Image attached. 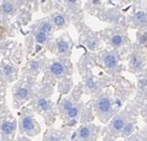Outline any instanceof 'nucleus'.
<instances>
[{
    "instance_id": "nucleus-24",
    "label": "nucleus",
    "mask_w": 147,
    "mask_h": 141,
    "mask_svg": "<svg viewBox=\"0 0 147 141\" xmlns=\"http://www.w3.org/2000/svg\"><path fill=\"white\" fill-rule=\"evenodd\" d=\"M139 88L141 90H145V88H146V79L144 78V80H141V81L139 82Z\"/></svg>"
},
{
    "instance_id": "nucleus-18",
    "label": "nucleus",
    "mask_w": 147,
    "mask_h": 141,
    "mask_svg": "<svg viewBox=\"0 0 147 141\" xmlns=\"http://www.w3.org/2000/svg\"><path fill=\"white\" fill-rule=\"evenodd\" d=\"M80 111V107L79 105H72L68 110H67V115L69 118H76L79 114Z\"/></svg>"
},
{
    "instance_id": "nucleus-11",
    "label": "nucleus",
    "mask_w": 147,
    "mask_h": 141,
    "mask_svg": "<svg viewBox=\"0 0 147 141\" xmlns=\"http://www.w3.org/2000/svg\"><path fill=\"white\" fill-rule=\"evenodd\" d=\"M142 58L138 55H133L130 59V70L133 72H138L142 70Z\"/></svg>"
},
{
    "instance_id": "nucleus-9",
    "label": "nucleus",
    "mask_w": 147,
    "mask_h": 141,
    "mask_svg": "<svg viewBox=\"0 0 147 141\" xmlns=\"http://www.w3.org/2000/svg\"><path fill=\"white\" fill-rule=\"evenodd\" d=\"M125 125V120L121 115H118L116 117H114L113 120L111 121L110 124V128L112 129V131L115 133H119L120 131H122V129L124 128Z\"/></svg>"
},
{
    "instance_id": "nucleus-1",
    "label": "nucleus",
    "mask_w": 147,
    "mask_h": 141,
    "mask_svg": "<svg viewBox=\"0 0 147 141\" xmlns=\"http://www.w3.org/2000/svg\"><path fill=\"white\" fill-rule=\"evenodd\" d=\"M96 110L102 121H107L112 115V105L107 95H102L96 101Z\"/></svg>"
},
{
    "instance_id": "nucleus-14",
    "label": "nucleus",
    "mask_w": 147,
    "mask_h": 141,
    "mask_svg": "<svg viewBox=\"0 0 147 141\" xmlns=\"http://www.w3.org/2000/svg\"><path fill=\"white\" fill-rule=\"evenodd\" d=\"M0 10H1V12L3 13V14L12 15L15 13V6H14V4H13V2L5 1V2H3V4L1 5Z\"/></svg>"
},
{
    "instance_id": "nucleus-6",
    "label": "nucleus",
    "mask_w": 147,
    "mask_h": 141,
    "mask_svg": "<svg viewBox=\"0 0 147 141\" xmlns=\"http://www.w3.org/2000/svg\"><path fill=\"white\" fill-rule=\"evenodd\" d=\"M30 95V88L27 86H19L15 88V98L17 101H26Z\"/></svg>"
},
{
    "instance_id": "nucleus-4",
    "label": "nucleus",
    "mask_w": 147,
    "mask_h": 141,
    "mask_svg": "<svg viewBox=\"0 0 147 141\" xmlns=\"http://www.w3.org/2000/svg\"><path fill=\"white\" fill-rule=\"evenodd\" d=\"M94 136V126L90 124L83 125L78 129V138L81 140L92 139Z\"/></svg>"
},
{
    "instance_id": "nucleus-23",
    "label": "nucleus",
    "mask_w": 147,
    "mask_h": 141,
    "mask_svg": "<svg viewBox=\"0 0 147 141\" xmlns=\"http://www.w3.org/2000/svg\"><path fill=\"white\" fill-rule=\"evenodd\" d=\"M73 105V103H72V101H68V99H66V101H64L62 103V105H61V108L64 111H67V110L69 109V108L71 107V106Z\"/></svg>"
},
{
    "instance_id": "nucleus-2",
    "label": "nucleus",
    "mask_w": 147,
    "mask_h": 141,
    "mask_svg": "<svg viewBox=\"0 0 147 141\" xmlns=\"http://www.w3.org/2000/svg\"><path fill=\"white\" fill-rule=\"evenodd\" d=\"M34 130H36L38 132V125H37V122L35 121V119L33 118V116L31 115H26L23 116L21 118L20 121V131L21 132H26V133L29 134H35L34 133Z\"/></svg>"
},
{
    "instance_id": "nucleus-17",
    "label": "nucleus",
    "mask_w": 147,
    "mask_h": 141,
    "mask_svg": "<svg viewBox=\"0 0 147 141\" xmlns=\"http://www.w3.org/2000/svg\"><path fill=\"white\" fill-rule=\"evenodd\" d=\"M41 68V62L40 61H37V60H34L32 62H30L29 64L27 65V69L30 73H35Z\"/></svg>"
},
{
    "instance_id": "nucleus-26",
    "label": "nucleus",
    "mask_w": 147,
    "mask_h": 141,
    "mask_svg": "<svg viewBox=\"0 0 147 141\" xmlns=\"http://www.w3.org/2000/svg\"><path fill=\"white\" fill-rule=\"evenodd\" d=\"M1 33H2V27L0 26V34H1Z\"/></svg>"
},
{
    "instance_id": "nucleus-7",
    "label": "nucleus",
    "mask_w": 147,
    "mask_h": 141,
    "mask_svg": "<svg viewBox=\"0 0 147 141\" xmlns=\"http://www.w3.org/2000/svg\"><path fill=\"white\" fill-rule=\"evenodd\" d=\"M131 21L136 26L141 28L146 27V13L144 11L136 12L132 17H131Z\"/></svg>"
},
{
    "instance_id": "nucleus-20",
    "label": "nucleus",
    "mask_w": 147,
    "mask_h": 141,
    "mask_svg": "<svg viewBox=\"0 0 147 141\" xmlns=\"http://www.w3.org/2000/svg\"><path fill=\"white\" fill-rule=\"evenodd\" d=\"M1 73H2V75L6 78L11 77V76L13 75V73H14V69H13V67L11 66V65H6V66L2 67Z\"/></svg>"
},
{
    "instance_id": "nucleus-8",
    "label": "nucleus",
    "mask_w": 147,
    "mask_h": 141,
    "mask_svg": "<svg viewBox=\"0 0 147 141\" xmlns=\"http://www.w3.org/2000/svg\"><path fill=\"white\" fill-rule=\"evenodd\" d=\"M15 129V123L14 121H9V120H3L0 125V130L1 133L4 136H10L14 132Z\"/></svg>"
},
{
    "instance_id": "nucleus-16",
    "label": "nucleus",
    "mask_w": 147,
    "mask_h": 141,
    "mask_svg": "<svg viewBox=\"0 0 147 141\" xmlns=\"http://www.w3.org/2000/svg\"><path fill=\"white\" fill-rule=\"evenodd\" d=\"M35 39H36V42L38 43V44L44 45V44H46V42L48 41V36H47V33L39 30L35 35Z\"/></svg>"
},
{
    "instance_id": "nucleus-13",
    "label": "nucleus",
    "mask_w": 147,
    "mask_h": 141,
    "mask_svg": "<svg viewBox=\"0 0 147 141\" xmlns=\"http://www.w3.org/2000/svg\"><path fill=\"white\" fill-rule=\"evenodd\" d=\"M36 107L41 111L48 112L52 109V105L50 101H47L45 98H38L36 101Z\"/></svg>"
},
{
    "instance_id": "nucleus-12",
    "label": "nucleus",
    "mask_w": 147,
    "mask_h": 141,
    "mask_svg": "<svg viewBox=\"0 0 147 141\" xmlns=\"http://www.w3.org/2000/svg\"><path fill=\"white\" fill-rule=\"evenodd\" d=\"M69 50H70V45L69 42H67L64 38H60L57 41V51L59 54L62 55H66L69 53Z\"/></svg>"
},
{
    "instance_id": "nucleus-15",
    "label": "nucleus",
    "mask_w": 147,
    "mask_h": 141,
    "mask_svg": "<svg viewBox=\"0 0 147 141\" xmlns=\"http://www.w3.org/2000/svg\"><path fill=\"white\" fill-rule=\"evenodd\" d=\"M52 20H53V23L59 28H63L67 25L66 18H65L62 14H59V13L54 14L53 16H52Z\"/></svg>"
},
{
    "instance_id": "nucleus-5",
    "label": "nucleus",
    "mask_w": 147,
    "mask_h": 141,
    "mask_svg": "<svg viewBox=\"0 0 147 141\" xmlns=\"http://www.w3.org/2000/svg\"><path fill=\"white\" fill-rule=\"evenodd\" d=\"M49 70L51 74L55 77H62L66 72V66L61 61H53L49 67Z\"/></svg>"
},
{
    "instance_id": "nucleus-10",
    "label": "nucleus",
    "mask_w": 147,
    "mask_h": 141,
    "mask_svg": "<svg viewBox=\"0 0 147 141\" xmlns=\"http://www.w3.org/2000/svg\"><path fill=\"white\" fill-rule=\"evenodd\" d=\"M109 42L113 47H120L124 42V35L119 32H114L109 36Z\"/></svg>"
},
{
    "instance_id": "nucleus-3",
    "label": "nucleus",
    "mask_w": 147,
    "mask_h": 141,
    "mask_svg": "<svg viewBox=\"0 0 147 141\" xmlns=\"http://www.w3.org/2000/svg\"><path fill=\"white\" fill-rule=\"evenodd\" d=\"M102 62H103V64H105V68L109 69V70L112 71L117 68V65H118L117 56L114 53H112V52H107V53H105V55H103Z\"/></svg>"
},
{
    "instance_id": "nucleus-19",
    "label": "nucleus",
    "mask_w": 147,
    "mask_h": 141,
    "mask_svg": "<svg viewBox=\"0 0 147 141\" xmlns=\"http://www.w3.org/2000/svg\"><path fill=\"white\" fill-rule=\"evenodd\" d=\"M39 30L42 32H45V33H51V31L53 30V25L51 23L48 22V21H44L40 24L39 26Z\"/></svg>"
},
{
    "instance_id": "nucleus-22",
    "label": "nucleus",
    "mask_w": 147,
    "mask_h": 141,
    "mask_svg": "<svg viewBox=\"0 0 147 141\" xmlns=\"http://www.w3.org/2000/svg\"><path fill=\"white\" fill-rule=\"evenodd\" d=\"M98 40L94 38H92V39H88V41H86V46L90 48V50H94L96 47H98Z\"/></svg>"
},
{
    "instance_id": "nucleus-25",
    "label": "nucleus",
    "mask_w": 147,
    "mask_h": 141,
    "mask_svg": "<svg viewBox=\"0 0 147 141\" xmlns=\"http://www.w3.org/2000/svg\"><path fill=\"white\" fill-rule=\"evenodd\" d=\"M68 2L70 4H75L76 2H78V0H68Z\"/></svg>"
},
{
    "instance_id": "nucleus-21",
    "label": "nucleus",
    "mask_w": 147,
    "mask_h": 141,
    "mask_svg": "<svg viewBox=\"0 0 147 141\" xmlns=\"http://www.w3.org/2000/svg\"><path fill=\"white\" fill-rule=\"evenodd\" d=\"M138 44L141 47H146V32H140L137 36Z\"/></svg>"
}]
</instances>
